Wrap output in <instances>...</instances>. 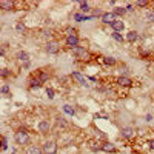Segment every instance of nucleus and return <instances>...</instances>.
I'll list each match as a JSON object with an SVG mask.
<instances>
[{
  "mask_svg": "<svg viewBox=\"0 0 154 154\" xmlns=\"http://www.w3.org/2000/svg\"><path fill=\"white\" fill-rule=\"evenodd\" d=\"M125 13H126V8H120V6L114 8V11H113V14H114V15H123Z\"/></svg>",
  "mask_w": 154,
  "mask_h": 154,
  "instance_id": "obj_20",
  "label": "nucleus"
},
{
  "mask_svg": "<svg viewBox=\"0 0 154 154\" xmlns=\"http://www.w3.org/2000/svg\"><path fill=\"white\" fill-rule=\"evenodd\" d=\"M43 154H56L57 153V144L56 142H52V140H48L43 144Z\"/></svg>",
  "mask_w": 154,
  "mask_h": 154,
  "instance_id": "obj_4",
  "label": "nucleus"
},
{
  "mask_svg": "<svg viewBox=\"0 0 154 154\" xmlns=\"http://www.w3.org/2000/svg\"><path fill=\"white\" fill-rule=\"evenodd\" d=\"M80 8H82L83 13H88V11H90V5H88L86 2H80Z\"/></svg>",
  "mask_w": 154,
  "mask_h": 154,
  "instance_id": "obj_24",
  "label": "nucleus"
},
{
  "mask_svg": "<svg viewBox=\"0 0 154 154\" xmlns=\"http://www.w3.org/2000/svg\"><path fill=\"white\" fill-rule=\"evenodd\" d=\"M42 36H43V37H48V38H49V37L52 36V31H51V29H43V31H42Z\"/></svg>",
  "mask_w": 154,
  "mask_h": 154,
  "instance_id": "obj_27",
  "label": "nucleus"
},
{
  "mask_svg": "<svg viewBox=\"0 0 154 154\" xmlns=\"http://www.w3.org/2000/svg\"><path fill=\"white\" fill-rule=\"evenodd\" d=\"M17 59L20 60V62H29V54L28 52H25V51H20L19 54H17Z\"/></svg>",
  "mask_w": 154,
  "mask_h": 154,
  "instance_id": "obj_16",
  "label": "nucleus"
},
{
  "mask_svg": "<svg viewBox=\"0 0 154 154\" xmlns=\"http://www.w3.org/2000/svg\"><path fill=\"white\" fill-rule=\"evenodd\" d=\"M116 82H117V85L122 86V88H130L131 85H133V80H131L130 77H126V76L117 77V79H116Z\"/></svg>",
  "mask_w": 154,
  "mask_h": 154,
  "instance_id": "obj_5",
  "label": "nucleus"
},
{
  "mask_svg": "<svg viewBox=\"0 0 154 154\" xmlns=\"http://www.w3.org/2000/svg\"><path fill=\"white\" fill-rule=\"evenodd\" d=\"M26 154H43V150H40L37 145H31L26 148Z\"/></svg>",
  "mask_w": 154,
  "mask_h": 154,
  "instance_id": "obj_13",
  "label": "nucleus"
},
{
  "mask_svg": "<svg viewBox=\"0 0 154 154\" xmlns=\"http://www.w3.org/2000/svg\"><path fill=\"white\" fill-rule=\"evenodd\" d=\"M9 76H11V71L6 69V68H3L2 69V77H3V79H6V77H9Z\"/></svg>",
  "mask_w": 154,
  "mask_h": 154,
  "instance_id": "obj_28",
  "label": "nucleus"
},
{
  "mask_svg": "<svg viewBox=\"0 0 154 154\" xmlns=\"http://www.w3.org/2000/svg\"><path fill=\"white\" fill-rule=\"evenodd\" d=\"M126 11H134L133 9V5H128V6H126Z\"/></svg>",
  "mask_w": 154,
  "mask_h": 154,
  "instance_id": "obj_34",
  "label": "nucleus"
},
{
  "mask_svg": "<svg viewBox=\"0 0 154 154\" xmlns=\"http://www.w3.org/2000/svg\"><path fill=\"white\" fill-rule=\"evenodd\" d=\"M71 77H73V79L77 82V83L79 85H82V86H88V83H86V79L83 76H82L80 73H77V71H74L73 74H71Z\"/></svg>",
  "mask_w": 154,
  "mask_h": 154,
  "instance_id": "obj_7",
  "label": "nucleus"
},
{
  "mask_svg": "<svg viewBox=\"0 0 154 154\" xmlns=\"http://www.w3.org/2000/svg\"><path fill=\"white\" fill-rule=\"evenodd\" d=\"M15 5H17V2H9V0H2V2H0V8H2V9H6V11H9V9H14V8H15Z\"/></svg>",
  "mask_w": 154,
  "mask_h": 154,
  "instance_id": "obj_11",
  "label": "nucleus"
},
{
  "mask_svg": "<svg viewBox=\"0 0 154 154\" xmlns=\"http://www.w3.org/2000/svg\"><path fill=\"white\" fill-rule=\"evenodd\" d=\"M100 150L106 151V153H113V151L116 150V146H114L113 144H109V142H106V144H103V145L100 146Z\"/></svg>",
  "mask_w": 154,
  "mask_h": 154,
  "instance_id": "obj_17",
  "label": "nucleus"
},
{
  "mask_svg": "<svg viewBox=\"0 0 154 154\" xmlns=\"http://www.w3.org/2000/svg\"><path fill=\"white\" fill-rule=\"evenodd\" d=\"M57 126H66V122H65L63 117H59L57 119Z\"/></svg>",
  "mask_w": 154,
  "mask_h": 154,
  "instance_id": "obj_30",
  "label": "nucleus"
},
{
  "mask_svg": "<svg viewBox=\"0 0 154 154\" xmlns=\"http://www.w3.org/2000/svg\"><path fill=\"white\" fill-rule=\"evenodd\" d=\"M49 128H51V125H49L48 120H40V122H38V131H40V133H43V134L48 133Z\"/></svg>",
  "mask_w": 154,
  "mask_h": 154,
  "instance_id": "obj_12",
  "label": "nucleus"
},
{
  "mask_svg": "<svg viewBox=\"0 0 154 154\" xmlns=\"http://www.w3.org/2000/svg\"><path fill=\"white\" fill-rule=\"evenodd\" d=\"M111 28L114 29V32H120L123 28H125V25H123V22H120V20H116L114 23L111 25Z\"/></svg>",
  "mask_w": 154,
  "mask_h": 154,
  "instance_id": "obj_14",
  "label": "nucleus"
},
{
  "mask_svg": "<svg viewBox=\"0 0 154 154\" xmlns=\"http://www.w3.org/2000/svg\"><path fill=\"white\" fill-rule=\"evenodd\" d=\"M28 83H29V88H31V90H34V88H40V86H42V80L38 79L37 76L31 74L29 80H28Z\"/></svg>",
  "mask_w": 154,
  "mask_h": 154,
  "instance_id": "obj_6",
  "label": "nucleus"
},
{
  "mask_svg": "<svg viewBox=\"0 0 154 154\" xmlns=\"http://www.w3.org/2000/svg\"><path fill=\"white\" fill-rule=\"evenodd\" d=\"M45 49L48 54H57L60 51V43L57 40H48L45 45Z\"/></svg>",
  "mask_w": 154,
  "mask_h": 154,
  "instance_id": "obj_3",
  "label": "nucleus"
},
{
  "mask_svg": "<svg viewBox=\"0 0 154 154\" xmlns=\"http://www.w3.org/2000/svg\"><path fill=\"white\" fill-rule=\"evenodd\" d=\"M15 142H17L19 145H26L29 142V134L26 133L25 130H19L17 133H15Z\"/></svg>",
  "mask_w": 154,
  "mask_h": 154,
  "instance_id": "obj_2",
  "label": "nucleus"
},
{
  "mask_svg": "<svg viewBox=\"0 0 154 154\" xmlns=\"http://www.w3.org/2000/svg\"><path fill=\"white\" fill-rule=\"evenodd\" d=\"M66 45L69 48L79 46V37H77V36H66Z\"/></svg>",
  "mask_w": 154,
  "mask_h": 154,
  "instance_id": "obj_10",
  "label": "nucleus"
},
{
  "mask_svg": "<svg viewBox=\"0 0 154 154\" xmlns=\"http://www.w3.org/2000/svg\"><path fill=\"white\" fill-rule=\"evenodd\" d=\"M120 71H122L123 74H128V68H126V66H122V68H120Z\"/></svg>",
  "mask_w": 154,
  "mask_h": 154,
  "instance_id": "obj_33",
  "label": "nucleus"
},
{
  "mask_svg": "<svg viewBox=\"0 0 154 154\" xmlns=\"http://www.w3.org/2000/svg\"><path fill=\"white\" fill-rule=\"evenodd\" d=\"M2 92H3V94H8V92H9V88H8L6 85H3V86H2Z\"/></svg>",
  "mask_w": 154,
  "mask_h": 154,
  "instance_id": "obj_32",
  "label": "nucleus"
},
{
  "mask_svg": "<svg viewBox=\"0 0 154 154\" xmlns=\"http://www.w3.org/2000/svg\"><path fill=\"white\" fill-rule=\"evenodd\" d=\"M34 76H37L38 79L42 80V83H45V82L49 79V74H48V71H45V69H37L36 73H32Z\"/></svg>",
  "mask_w": 154,
  "mask_h": 154,
  "instance_id": "obj_8",
  "label": "nucleus"
},
{
  "mask_svg": "<svg viewBox=\"0 0 154 154\" xmlns=\"http://www.w3.org/2000/svg\"><path fill=\"white\" fill-rule=\"evenodd\" d=\"M71 52L74 54V56L79 59V60H88L91 57V54L86 51L83 46H76V48H71Z\"/></svg>",
  "mask_w": 154,
  "mask_h": 154,
  "instance_id": "obj_1",
  "label": "nucleus"
},
{
  "mask_svg": "<svg viewBox=\"0 0 154 154\" xmlns=\"http://www.w3.org/2000/svg\"><path fill=\"white\" fill-rule=\"evenodd\" d=\"M102 22L105 25H113L114 23V14L113 13H103V15H102Z\"/></svg>",
  "mask_w": 154,
  "mask_h": 154,
  "instance_id": "obj_9",
  "label": "nucleus"
},
{
  "mask_svg": "<svg viewBox=\"0 0 154 154\" xmlns=\"http://www.w3.org/2000/svg\"><path fill=\"white\" fill-rule=\"evenodd\" d=\"M63 109H65V113H68V114H71V116H74V114H76L74 108H71L69 105H65V106H63Z\"/></svg>",
  "mask_w": 154,
  "mask_h": 154,
  "instance_id": "obj_21",
  "label": "nucleus"
},
{
  "mask_svg": "<svg viewBox=\"0 0 154 154\" xmlns=\"http://www.w3.org/2000/svg\"><path fill=\"white\" fill-rule=\"evenodd\" d=\"M2 150H3V151L8 150V142H6V137H5V136L2 137Z\"/></svg>",
  "mask_w": 154,
  "mask_h": 154,
  "instance_id": "obj_25",
  "label": "nucleus"
},
{
  "mask_svg": "<svg viewBox=\"0 0 154 154\" xmlns=\"http://www.w3.org/2000/svg\"><path fill=\"white\" fill-rule=\"evenodd\" d=\"M111 36H113V38H114V40H117V42H123V40H125V38H123L122 36H120L119 32H113Z\"/></svg>",
  "mask_w": 154,
  "mask_h": 154,
  "instance_id": "obj_22",
  "label": "nucleus"
},
{
  "mask_svg": "<svg viewBox=\"0 0 154 154\" xmlns=\"http://www.w3.org/2000/svg\"><path fill=\"white\" fill-rule=\"evenodd\" d=\"M122 137H125V139H131V137H134V130L133 128H123L122 130Z\"/></svg>",
  "mask_w": 154,
  "mask_h": 154,
  "instance_id": "obj_15",
  "label": "nucleus"
},
{
  "mask_svg": "<svg viewBox=\"0 0 154 154\" xmlns=\"http://www.w3.org/2000/svg\"><path fill=\"white\" fill-rule=\"evenodd\" d=\"M150 148H151V150H154V140H150Z\"/></svg>",
  "mask_w": 154,
  "mask_h": 154,
  "instance_id": "obj_35",
  "label": "nucleus"
},
{
  "mask_svg": "<svg viewBox=\"0 0 154 154\" xmlns=\"http://www.w3.org/2000/svg\"><path fill=\"white\" fill-rule=\"evenodd\" d=\"M46 96H48V99L54 97V90H52V88H46Z\"/></svg>",
  "mask_w": 154,
  "mask_h": 154,
  "instance_id": "obj_29",
  "label": "nucleus"
},
{
  "mask_svg": "<svg viewBox=\"0 0 154 154\" xmlns=\"http://www.w3.org/2000/svg\"><path fill=\"white\" fill-rule=\"evenodd\" d=\"M15 28H17V32H19V34H22V32L25 31V25H23V22H19Z\"/></svg>",
  "mask_w": 154,
  "mask_h": 154,
  "instance_id": "obj_23",
  "label": "nucleus"
},
{
  "mask_svg": "<svg viewBox=\"0 0 154 154\" xmlns=\"http://www.w3.org/2000/svg\"><path fill=\"white\" fill-rule=\"evenodd\" d=\"M137 37H139V36H137V32H136V31H130L128 34H126V40L133 43V42L137 40Z\"/></svg>",
  "mask_w": 154,
  "mask_h": 154,
  "instance_id": "obj_18",
  "label": "nucleus"
},
{
  "mask_svg": "<svg viewBox=\"0 0 154 154\" xmlns=\"http://www.w3.org/2000/svg\"><path fill=\"white\" fill-rule=\"evenodd\" d=\"M105 65H109V66H114L116 63H117V60L116 59H113V57H103V60H102Z\"/></svg>",
  "mask_w": 154,
  "mask_h": 154,
  "instance_id": "obj_19",
  "label": "nucleus"
},
{
  "mask_svg": "<svg viewBox=\"0 0 154 154\" xmlns=\"http://www.w3.org/2000/svg\"><path fill=\"white\" fill-rule=\"evenodd\" d=\"M145 19H146L148 22H154V13H151V11H148V13H146V15H145Z\"/></svg>",
  "mask_w": 154,
  "mask_h": 154,
  "instance_id": "obj_26",
  "label": "nucleus"
},
{
  "mask_svg": "<svg viewBox=\"0 0 154 154\" xmlns=\"http://www.w3.org/2000/svg\"><path fill=\"white\" fill-rule=\"evenodd\" d=\"M136 5H137V6L144 8V6H146V5H148V2H145V0H139V2H136Z\"/></svg>",
  "mask_w": 154,
  "mask_h": 154,
  "instance_id": "obj_31",
  "label": "nucleus"
}]
</instances>
